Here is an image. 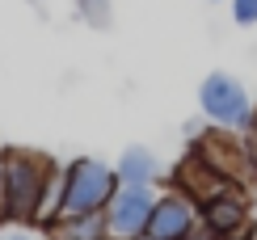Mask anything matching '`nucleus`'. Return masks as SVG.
Instances as JSON below:
<instances>
[{
  "mask_svg": "<svg viewBox=\"0 0 257 240\" xmlns=\"http://www.w3.org/2000/svg\"><path fill=\"white\" fill-rule=\"evenodd\" d=\"M51 169L55 165L42 152H30V148L5 152V223H34Z\"/></svg>",
  "mask_w": 257,
  "mask_h": 240,
  "instance_id": "f257e3e1",
  "label": "nucleus"
},
{
  "mask_svg": "<svg viewBox=\"0 0 257 240\" xmlns=\"http://www.w3.org/2000/svg\"><path fill=\"white\" fill-rule=\"evenodd\" d=\"M118 185L122 181H118V173H114V165H105L97 156H76L72 165H63L59 219H72V215H101Z\"/></svg>",
  "mask_w": 257,
  "mask_h": 240,
  "instance_id": "f03ea898",
  "label": "nucleus"
},
{
  "mask_svg": "<svg viewBox=\"0 0 257 240\" xmlns=\"http://www.w3.org/2000/svg\"><path fill=\"white\" fill-rule=\"evenodd\" d=\"M198 110L211 127L219 131H249L253 127V114H257V101L249 97L240 76L232 72H207L198 84Z\"/></svg>",
  "mask_w": 257,
  "mask_h": 240,
  "instance_id": "7ed1b4c3",
  "label": "nucleus"
},
{
  "mask_svg": "<svg viewBox=\"0 0 257 240\" xmlns=\"http://www.w3.org/2000/svg\"><path fill=\"white\" fill-rule=\"evenodd\" d=\"M156 206V185H118L114 198L105 202V227H110V240H135L148 232V219H152Z\"/></svg>",
  "mask_w": 257,
  "mask_h": 240,
  "instance_id": "20e7f679",
  "label": "nucleus"
},
{
  "mask_svg": "<svg viewBox=\"0 0 257 240\" xmlns=\"http://www.w3.org/2000/svg\"><path fill=\"white\" fill-rule=\"evenodd\" d=\"M198 223L215 240H232V236L249 232V202H244L240 190L219 185V190H211V194L198 198Z\"/></svg>",
  "mask_w": 257,
  "mask_h": 240,
  "instance_id": "39448f33",
  "label": "nucleus"
},
{
  "mask_svg": "<svg viewBox=\"0 0 257 240\" xmlns=\"http://www.w3.org/2000/svg\"><path fill=\"white\" fill-rule=\"evenodd\" d=\"M198 227V202L190 198L186 190H169V194H156V206H152V219H148V232L152 240H181Z\"/></svg>",
  "mask_w": 257,
  "mask_h": 240,
  "instance_id": "423d86ee",
  "label": "nucleus"
},
{
  "mask_svg": "<svg viewBox=\"0 0 257 240\" xmlns=\"http://www.w3.org/2000/svg\"><path fill=\"white\" fill-rule=\"evenodd\" d=\"M114 173H118L122 185H156L165 177V165H160V156L152 148L131 144V148H122L118 160H114Z\"/></svg>",
  "mask_w": 257,
  "mask_h": 240,
  "instance_id": "0eeeda50",
  "label": "nucleus"
},
{
  "mask_svg": "<svg viewBox=\"0 0 257 240\" xmlns=\"http://www.w3.org/2000/svg\"><path fill=\"white\" fill-rule=\"evenodd\" d=\"M51 240H110L105 215H72V219H55L47 227Z\"/></svg>",
  "mask_w": 257,
  "mask_h": 240,
  "instance_id": "6e6552de",
  "label": "nucleus"
},
{
  "mask_svg": "<svg viewBox=\"0 0 257 240\" xmlns=\"http://www.w3.org/2000/svg\"><path fill=\"white\" fill-rule=\"evenodd\" d=\"M110 5L114 0H76V17L93 30H105L110 26Z\"/></svg>",
  "mask_w": 257,
  "mask_h": 240,
  "instance_id": "1a4fd4ad",
  "label": "nucleus"
},
{
  "mask_svg": "<svg viewBox=\"0 0 257 240\" xmlns=\"http://www.w3.org/2000/svg\"><path fill=\"white\" fill-rule=\"evenodd\" d=\"M228 5H232V21H236L240 30L257 26V0H228Z\"/></svg>",
  "mask_w": 257,
  "mask_h": 240,
  "instance_id": "9d476101",
  "label": "nucleus"
},
{
  "mask_svg": "<svg viewBox=\"0 0 257 240\" xmlns=\"http://www.w3.org/2000/svg\"><path fill=\"white\" fill-rule=\"evenodd\" d=\"M0 223H5V152H0Z\"/></svg>",
  "mask_w": 257,
  "mask_h": 240,
  "instance_id": "9b49d317",
  "label": "nucleus"
},
{
  "mask_svg": "<svg viewBox=\"0 0 257 240\" xmlns=\"http://www.w3.org/2000/svg\"><path fill=\"white\" fill-rule=\"evenodd\" d=\"M181 240H215V236H211V232H207V227H202V223H198V227H194V232H190V236H181Z\"/></svg>",
  "mask_w": 257,
  "mask_h": 240,
  "instance_id": "f8f14e48",
  "label": "nucleus"
},
{
  "mask_svg": "<svg viewBox=\"0 0 257 240\" xmlns=\"http://www.w3.org/2000/svg\"><path fill=\"white\" fill-rule=\"evenodd\" d=\"M5 240H34V236H5Z\"/></svg>",
  "mask_w": 257,
  "mask_h": 240,
  "instance_id": "ddd939ff",
  "label": "nucleus"
},
{
  "mask_svg": "<svg viewBox=\"0 0 257 240\" xmlns=\"http://www.w3.org/2000/svg\"><path fill=\"white\" fill-rule=\"evenodd\" d=\"M249 131H253V135H257V114H253V127H249Z\"/></svg>",
  "mask_w": 257,
  "mask_h": 240,
  "instance_id": "4468645a",
  "label": "nucleus"
},
{
  "mask_svg": "<svg viewBox=\"0 0 257 240\" xmlns=\"http://www.w3.org/2000/svg\"><path fill=\"white\" fill-rule=\"evenodd\" d=\"M135 240H152V236H135Z\"/></svg>",
  "mask_w": 257,
  "mask_h": 240,
  "instance_id": "2eb2a0df",
  "label": "nucleus"
},
{
  "mask_svg": "<svg viewBox=\"0 0 257 240\" xmlns=\"http://www.w3.org/2000/svg\"><path fill=\"white\" fill-rule=\"evenodd\" d=\"M0 240H5V236H0Z\"/></svg>",
  "mask_w": 257,
  "mask_h": 240,
  "instance_id": "dca6fc26",
  "label": "nucleus"
},
{
  "mask_svg": "<svg viewBox=\"0 0 257 240\" xmlns=\"http://www.w3.org/2000/svg\"><path fill=\"white\" fill-rule=\"evenodd\" d=\"M47 240H51V236H47Z\"/></svg>",
  "mask_w": 257,
  "mask_h": 240,
  "instance_id": "f3484780",
  "label": "nucleus"
}]
</instances>
